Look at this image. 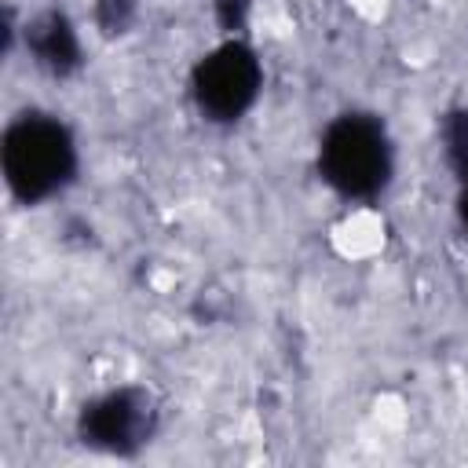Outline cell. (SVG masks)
Instances as JSON below:
<instances>
[{"instance_id": "6da1fadb", "label": "cell", "mask_w": 468, "mask_h": 468, "mask_svg": "<svg viewBox=\"0 0 468 468\" xmlns=\"http://www.w3.org/2000/svg\"><path fill=\"white\" fill-rule=\"evenodd\" d=\"M0 165L7 190L22 205H40L62 194L77 176V139L55 113L26 110L4 128Z\"/></svg>"}, {"instance_id": "7a4b0ae2", "label": "cell", "mask_w": 468, "mask_h": 468, "mask_svg": "<svg viewBox=\"0 0 468 468\" xmlns=\"http://www.w3.org/2000/svg\"><path fill=\"white\" fill-rule=\"evenodd\" d=\"M318 172L340 197H380L395 172V150L384 121L358 110L333 117L318 139Z\"/></svg>"}, {"instance_id": "3957f363", "label": "cell", "mask_w": 468, "mask_h": 468, "mask_svg": "<svg viewBox=\"0 0 468 468\" xmlns=\"http://www.w3.org/2000/svg\"><path fill=\"white\" fill-rule=\"evenodd\" d=\"M260 88H263V66L256 51L238 37L205 51L190 73L194 106L201 110V117L216 124H230L245 117L260 99Z\"/></svg>"}, {"instance_id": "277c9868", "label": "cell", "mask_w": 468, "mask_h": 468, "mask_svg": "<svg viewBox=\"0 0 468 468\" xmlns=\"http://www.w3.org/2000/svg\"><path fill=\"white\" fill-rule=\"evenodd\" d=\"M157 428L154 395L143 388H113L91 399L77 417V435L84 446L113 457H128L150 442Z\"/></svg>"}, {"instance_id": "5b68a950", "label": "cell", "mask_w": 468, "mask_h": 468, "mask_svg": "<svg viewBox=\"0 0 468 468\" xmlns=\"http://www.w3.org/2000/svg\"><path fill=\"white\" fill-rule=\"evenodd\" d=\"M26 48L33 62L51 77H69L80 69V37L66 11H44L26 26Z\"/></svg>"}, {"instance_id": "8992f818", "label": "cell", "mask_w": 468, "mask_h": 468, "mask_svg": "<svg viewBox=\"0 0 468 468\" xmlns=\"http://www.w3.org/2000/svg\"><path fill=\"white\" fill-rule=\"evenodd\" d=\"M442 150L453 176L464 179L468 176V110H450L442 117Z\"/></svg>"}, {"instance_id": "52a82bcc", "label": "cell", "mask_w": 468, "mask_h": 468, "mask_svg": "<svg viewBox=\"0 0 468 468\" xmlns=\"http://www.w3.org/2000/svg\"><path fill=\"white\" fill-rule=\"evenodd\" d=\"M132 22H135V0H99V7H95V26H99L106 37L128 33Z\"/></svg>"}, {"instance_id": "ba28073f", "label": "cell", "mask_w": 468, "mask_h": 468, "mask_svg": "<svg viewBox=\"0 0 468 468\" xmlns=\"http://www.w3.org/2000/svg\"><path fill=\"white\" fill-rule=\"evenodd\" d=\"M249 7H252V0H216V22L223 26V29H241L245 26V18H249Z\"/></svg>"}, {"instance_id": "9c48e42d", "label": "cell", "mask_w": 468, "mask_h": 468, "mask_svg": "<svg viewBox=\"0 0 468 468\" xmlns=\"http://www.w3.org/2000/svg\"><path fill=\"white\" fill-rule=\"evenodd\" d=\"M457 219H461V227L468 234V176L457 179Z\"/></svg>"}]
</instances>
